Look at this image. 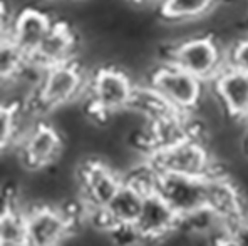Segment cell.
Listing matches in <instances>:
<instances>
[{
  "label": "cell",
  "mask_w": 248,
  "mask_h": 246,
  "mask_svg": "<svg viewBox=\"0 0 248 246\" xmlns=\"http://www.w3.org/2000/svg\"><path fill=\"white\" fill-rule=\"evenodd\" d=\"M134 3H146V2H153V0H131Z\"/></svg>",
  "instance_id": "22"
},
{
  "label": "cell",
  "mask_w": 248,
  "mask_h": 246,
  "mask_svg": "<svg viewBox=\"0 0 248 246\" xmlns=\"http://www.w3.org/2000/svg\"><path fill=\"white\" fill-rule=\"evenodd\" d=\"M243 126H245V137H247V146H248V119L243 122Z\"/></svg>",
  "instance_id": "21"
},
{
  "label": "cell",
  "mask_w": 248,
  "mask_h": 246,
  "mask_svg": "<svg viewBox=\"0 0 248 246\" xmlns=\"http://www.w3.org/2000/svg\"><path fill=\"white\" fill-rule=\"evenodd\" d=\"M0 246H29L27 204L22 206L10 194L3 200L0 215Z\"/></svg>",
  "instance_id": "16"
},
{
  "label": "cell",
  "mask_w": 248,
  "mask_h": 246,
  "mask_svg": "<svg viewBox=\"0 0 248 246\" xmlns=\"http://www.w3.org/2000/svg\"><path fill=\"white\" fill-rule=\"evenodd\" d=\"M136 90L138 84L123 69L97 67L89 74L84 99L87 101L89 114L104 121L131 109Z\"/></svg>",
  "instance_id": "1"
},
{
  "label": "cell",
  "mask_w": 248,
  "mask_h": 246,
  "mask_svg": "<svg viewBox=\"0 0 248 246\" xmlns=\"http://www.w3.org/2000/svg\"><path fill=\"white\" fill-rule=\"evenodd\" d=\"M211 92L223 106L228 119L245 122L248 119V74L232 67L223 71L208 84Z\"/></svg>",
  "instance_id": "14"
},
{
  "label": "cell",
  "mask_w": 248,
  "mask_h": 246,
  "mask_svg": "<svg viewBox=\"0 0 248 246\" xmlns=\"http://www.w3.org/2000/svg\"><path fill=\"white\" fill-rule=\"evenodd\" d=\"M144 86L161 97L171 109L183 114H195L208 89V84L198 77L166 60L151 69L149 81Z\"/></svg>",
  "instance_id": "3"
},
{
  "label": "cell",
  "mask_w": 248,
  "mask_h": 246,
  "mask_svg": "<svg viewBox=\"0 0 248 246\" xmlns=\"http://www.w3.org/2000/svg\"><path fill=\"white\" fill-rule=\"evenodd\" d=\"M76 221L59 204L27 206L29 246H64L76 234Z\"/></svg>",
  "instance_id": "7"
},
{
  "label": "cell",
  "mask_w": 248,
  "mask_h": 246,
  "mask_svg": "<svg viewBox=\"0 0 248 246\" xmlns=\"http://www.w3.org/2000/svg\"><path fill=\"white\" fill-rule=\"evenodd\" d=\"M217 0H159V15L168 22L188 24L211 14Z\"/></svg>",
  "instance_id": "17"
},
{
  "label": "cell",
  "mask_w": 248,
  "mask_h": 246,
  "mask_svg": "<svg viewBox=\"0 0 248 246\" xmlns=\"http://www.w3.org/2000/svg\"><path fill=\"white\" fill-rule=\"evenodd\" d=\"M165 60L210 84L225 67V47L211 35H193L174 42Z\"/></svg>",
  "instance_id": "6"
},
{
  "label": "cell",
  "mask_w": 248,
  "mask_h": 246,
  "mask_svg": "<svg viewBox=\"0 0 248 246\" xmlns=\"http://www.w3.org/2000/svg\"><path fill=\"white\" fill-rule=\"evenodd\" d=\"M78 198L87 219L101 213L121 188L124 176L111 162L97 156L82 158L76 166Z\"/></svg>",
  "instance_id": "4"
},
{
  "label": "cell",
  "mask_w": 248,
  "mask_h": 246,
  "mask_svg": "<svg viewBox=\"0 0 248 246\" xmlns=\"http://www.w3.org/2000/svg\"><path fill=\"white\" fill-rule=\"evenodd\" d=\"M206 208L227 226L248 215V201L242 188L225 171L206 178Z\"/></svg>",
  "instance_id": "13"
},
{
  "label": "cell",
  "mask_w": 248,
  "mask_h": 246,
  "mask_svg": "<svg viewBox=\"0 0 248 246\" xmlns=\"http://www.w3.org/2000/svg\"><path fill=\"white\" fill-rule=\"evenodd\" d=\"M225 67L248 74V35L232 41L228 47H225Z\"/></svg>",
  "instance_id": "18"
},
{
  "label": "cell",
  "mask_w": 248,
  "mask_h": 246,
  "mask_svg": "<svg viewBox=\"0 0 248 246\" xmlns=\"http://www.w3.org/2000/svg\"><path fill=\"white\" fill-rule=\"evenodd\" d=\"M89 82V75L84 74L78 59L65 60L42 71L35 94L31 102L37 111H54L65 107L84 97Z\"/></svg>",
  "instance_id": "5"
},
{
  "label": "cell",
  "mask_w": 248,
  "mask_h": 246,
  "mask_svg": "<svg viewBox=\"0 0 248 246\" xmlns=\"http://www.w3.org/2000/svg\"><path fill=\"white\" fill-rule=\"evenodd\" d=\"M148 191L134 179L126 178L109 204L101 213L91 218V223L108 234L133 230L143 209Z\"/></svg>",
  "instance_id": "9"
},
{
  "label": "cell",
  "mask_w": 248,
  "mask_h": 246,
  "mask_svg": "<svg viewBox=\"0 0 248 246\" xmlns=\"http://www.w3.org/2000/svg\"><path fill=\"white\" fill-rule=\"evenodd\" d=\"M227 236L232 238L238 246H248V215L228 224Z\"/></svg>",
  "instance_id": "19"
},
{
  "label": "cell",
  "mask_w": 248,
  "mask_h": 246,
  "mask_svg": "<svg viewBox=\"0 0 248 246\" xmlns=\"http://www.w3.org/2000/svg\"><path fill=\"white\" fill-rule=\"evenodd\" d=\"M76 47H78V39L69 24L65 20H54L52 29L46 35L39 49L32 54L29 64L46 71L65 60L76 59Z\"/></svg>",
  "instance_id": "15"
},
{
  "label": "cell",
  "mask_w": 248,
  "mask_h": 246,
  "mask_svg": "<svg viewBox=\"0 0 248 246\" xmlns=\"http://www.w3.org/2000/svg\"><path fill=\"white\" fill-rule=\"evenodd\" d=\"M181 228V218L163 200L158 191L146 194L143 209L133 228L138 243L141 246H158Z\"/></svg>",
  "instance_id": "10"
},
{
  "label": "cell",
  "mask_w": 248,
  "mask_h": 246,
  "mask_svg": "<svg viewBox=\"0 0 248 246\" xmlns=\"http://www.w3.org/2000/svg\"><path fill=\"white\" fill-rule=\"evenodd\" d=\"M64 153V137L47 121H35L17 146L19 159L27 171H46L57 164Z\"/></svg>",
  "instance_id": "8"
},
{
  "label": "cell",
  "mask_w": 248,
  "mask_h": 246,
  "mask_svg": "<svg viewBox=\"0 0 248 246\" xmlns=\"http://www.w3.org/2000/svg\"><path fill=\"white\" fill-rule=\"evenodd\" d=\"M213 246H238V245H236L232 238H228L227 234H223V236H218L217 240H215Z\"/></svg>",
  "instance_id": "20"
},
{
  "label": "cell",
  "mask_w": 248,
  "mask_h": 246,
  "mask_svg": "<svg viewBox=\"0 0 248 246\" xmlns=\"http://www.w3.org/2000/svg\"><path fill=\"white\" fill-rule=\"evenodd\" d=\"M155 191L176 211L181 221L206 208V178L156 173Z\"/></svg>",
  "instance_id": "11"
},
{
  "label": "cell",
  "mask_w": 248,
  "mask_h": 246,
  "mask_svg": "<svg viewBox=\"0 0 248 246\" xmlns=\"http://www.w3.org/2000/svg\"><path fill=\"white\" fill-rule=\"evenodd\" d=\"M52 24L54 19L44 10L37 7H22L10 22V27L2 30V37L12 41V44L31 59L52 29Z\"/></svg>",
  "instance_id": "12"
},
{
  "label": "cell",
  "mask_w": 248,
  "mask_h": 246,
  "mask_svg": "<svg viewBox=\"0 0 248 246\" xmlns=\"http://www.w3.org/2000/svg\"><path fill=\"white\" fill-rule=\"evenodd\" d=\"M156 173L191 176V178H210L220 173V164L211 147L203 136H188L186 139L166 149L148 154L144 159Z\"/></svg>",
  "instance_id": "2"
}]
</instances>
